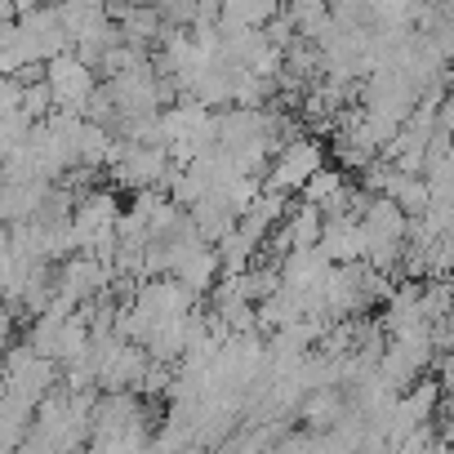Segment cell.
I'll use <instances>...</instances> for the list:
<instances>
[{
	"label": "cell",
	"instance_id": "6da1fadb",
	"mask_svg": "<svg viewBox=\"0 0 454 454\" xmlns=\"http://www.w3.org/2000/svg\"><path fill=\"white\" fill-rule=\"evenodd\" d=\"M321 165H325L321 143H312V138H290V143H286V147L272 156V169H268L263 187L294 196V192L308 183V174H312V169H321Z\"/></svg>",
	"mask_w": 454,
	"mask_h": 454
},
{
	"label": "cell",
	"instance_id": "7a4b0ae2",
	"mask_svg": "<svg viewBox=\"0 0 454 454\" xmlns=\"http://www.w3.org/2000/svg\"><path fill=\"white\" fill-rule=\"evenodd\" d=\"M50 90H54V103L59 107H76L85 112L90 94H94V67L76 59V50H63L50 59Z\"/></svg>",
	"mask_w": 454,
	"mask_h": 454
},
{
	"label": "cell",
	"instance_id": "3957f363",
	"mask_svg": "<svg viewBox=\"0 0 454 454\" xmlns=\"http://www.w3.org/2000/svg\"><path fill=\"white\" fill-rule=\"evenodd\" d=\"M54 107H59V103H54V90H50V81H36V85H27V94H23V112H27L32 121H45Z\"/></svg>",
	"mask_w": 454,
	"mask_h": 454
},
{
	"label": "cell",
	"instance_id": "277c9868",
	"mask_svg": "<svg viewBox=\"0 0 454 454\" xmlns=\"http://www.w3.org/2000/svg\"><path fill=\"white\" fill-rule=\"evenodd\" d=\"M14 334V312H5V308H0V343H5Z\"/></svg>",
	"mask_w": 454,
	"mask_h": 454
},
{
	"label": "cell",
	"instance_id": "5b68a950",
	"mask_svg": "<svg viewBox=\"0 0 454 454\" xmlns=\"http://www.w3.org/2000/svg\"><path fill=\"white\" fill-rule=\"evenodd\" d=\"M281 5H286V10H294V5H303V0H281Z\"/></svg>",
	"mask_w": 454,
	"mask_h": 454
}]
</instances>
